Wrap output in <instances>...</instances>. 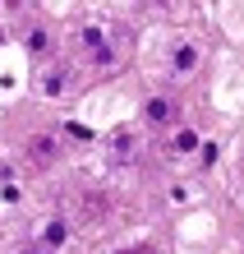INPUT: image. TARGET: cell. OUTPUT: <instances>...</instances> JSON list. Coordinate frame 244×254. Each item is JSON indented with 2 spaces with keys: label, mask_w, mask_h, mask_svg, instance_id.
Wrapping results in <instances>:
<instances>
[{
  "label": "cell",
  "mask_w": 244,
  "mask_h": 254,
  "mask_svg": "<svg viewBox=\"0 0 244 254\" xmlns=\"http://www.w3.org/2000/svg\"><path fill=\"white\" fill-rule=\"evenodd\" d=\"M194 143H198V139H194V129H180V134H175V148H180V153H189Z\"/></svg>",
  "instance_id": "3957f363"
},
{
  "label": "cell",
  "mask_w": 244,
  "mask_h": 254,
  "mask_svg": "<svg viewBox=\"0 0 244 254\" xmlns=\"http://www.w3.org/2000/svg\"><path fill=\"white\" fill-rule=\"evenodd\" d=\"M28 153H33V162H37V167H47V162L55 157V139H51V134H33Z\"/></svg>",
  "instance_id": "6da1fadb"
},
{
  "label": "cell",
  "mask_w": 244,
  "mask_h": 254,
  "mask_svg": "<svg viewBox=\"0 0 244 254\" xmlns=\"http://www.w3.org/2000/svg\"><path fill=\"white\" fill-rule=\"evenodd\" d=\"M194 61H198V51H194V47H180V51H175V61H171V65H175L180 74H185V69H194Z\"/></svg>",
  "instance_id": "7a4b0ae2"
},
{
  "label": "cell",
  "mask_w": 244,
  "mask_h": 254,
  "mask_svg": "<svg viewBox=\"0 0 244 254\" xmlns=\"http://www.w3.org/2000/svg\"><path fill=\"white\" fill-rule=\"evenodd\" d=\"M147 116H152V121H166V116H171V102H152Z\"/></svg>",
  "instance_id": "277c9868"
},
{
  "label": "cell",
  "mask_w": 244,
  "mask_h": 254,
  "mask_svg": "<svg viewBox=\"0 0 244 254\" xmlns=\"http://www.w3.org/2000/svg\"><path fill=\"white\" fill-rule=\"evenodd\" d=\"M129 254H152V250H147V245H139V250H129Z\"/></svg>",
  "instance_id": "5b68a950"
}]
</instances>
